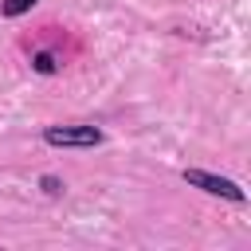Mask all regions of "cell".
<instances>
[{"instance_id": "3957f363", "label": "cell", "mask_w": 251, "mask_h": 251, "mask_svg": "<svg viewBox=\"0 0 251 251\" xmlns=\"http://www.w3.org/2000/svg\"><path fill=\"white\" fill-rule=\"evenodd\" d=\"M31 8H35V0H4V4H0L4 16H24V12H31Z\"/></svg>"}, {"instance_id": "5b68a950", "label": "cell", "mask_w": 251, "mask_h": 251, "mask_svg": "<svg viewBox=\"0 0 251 251\" xmlns=\"http://www.w3.org/2000/svg\"><path fill=\"white\" fill-rule=\"evenodd\" d=\"M43 188H47V192L55 196V192H59V180H55V176H43Z\"/></svg>"}, {"instance_id": "7a4b0ae2", "label": "cell", "mask_w": 251, "mask_h": 251, "mask_svg": "<svg viewBox=\"0 0 251 251\" xmlns=\"http://www.w3.org/2000/svg\"><path fill=\"white\" fill-rule=\"evenodd\" d=\"M43 141L47 145H98L102 129H94V126H47Z\"/></svg>"}, {"instance_id": "6da1fadb", "label": "cell", "mask_w": 251, "mask_h": 251, "mask_svg": "<svg viewBox=\"0 0 251 251\" xmlns=\"http://www.w3.org/2000/svg\"><path fill=\"white\" fill-rule=\"evenodd\" d=\"M188 184H196V188H204V192H212V196H224V200H235V204H243L247 196H243V188L235 184V180H227V176H212V173H204V169H184L180 173Z\"/></svg>"}, {"instance_id": "277c9868", "label": "cell", "mask_w": 251, "mask_h": 251, "mask_svg": "<svg viewBox=\"0 0 251 251\" xmlns=\"http://www.w3.org/2000/svg\"><path fill=\"white\" fill-rule=\"evenodd\" d=\"M31 67H35V71H39V75H55V71H59V63H55V55H47V51H39V55H35V63H31Z\"/></svg>"}]
</instances>
